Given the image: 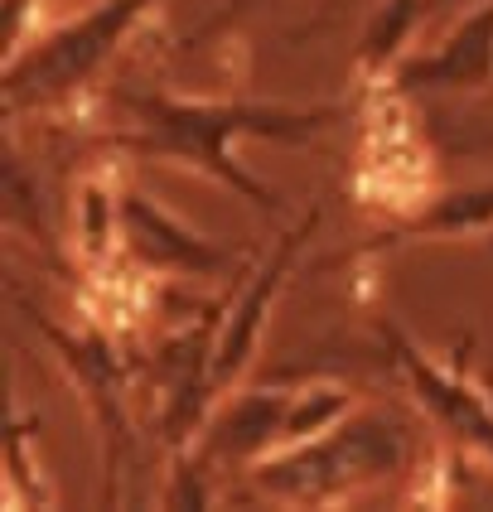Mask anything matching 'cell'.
<instances>
[{"label":"cell","instance_id":"obj_1","mask_svg":"<svg viewBox=\"0 0 493 512\" xmlns=\"http://www.w3.org/2000/svg\"><path fill=\"white\" fill-rule=\"evenodd\" d=\"M141 121L155 131L145 141H131L136 150H155V155H184L203 170L223 174L228 184L257 194L261 189L247 179L242 170L228 165V141L237 131H305V126H319L324 116H286V112H242V107H165V102H150L141 107ZM266 203V199H261Z\"/></svg>","mask_w":493,"mask_h":512}]
</instances>
